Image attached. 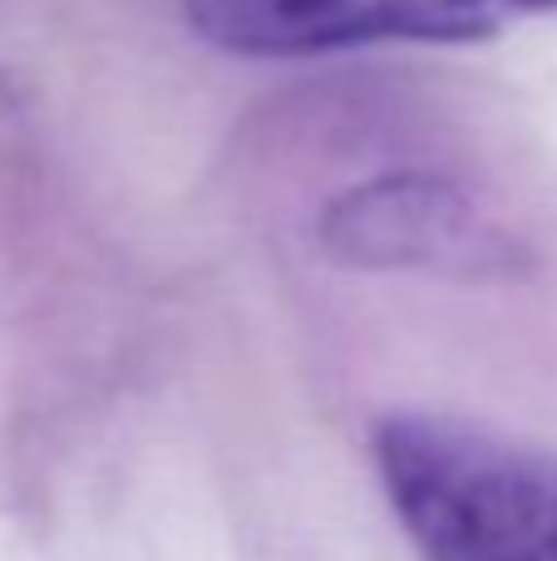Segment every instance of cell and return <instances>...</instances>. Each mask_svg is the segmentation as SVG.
<instances>
[{
  "label": "cell",
  "mask_w": 557,
  "mask_h": 561,
  "mask_svg": "<svg viewBox=\"0 0 557 561\" xmlns=\"http://www.w3.org/2000/svg\"><path fill=\"white\" fill-rule=\"evenodd\" d=\"M326 256L365 272H430L459 280L519 276L528 252L484 203L440 173H385L345 187L321 213Z\"/></svg>",
  "instance_id": "3"
},
{
  "label": "cell",
  "mask_w": 557,
  "mask_h": 561,
  "mask_svg": "<svg viewBox=\"0 0 557 561\" xmlns=\"http://www.w3.org/2000/svg\"><path fill=\"white\" fill-rule=\"evenodd\" d=\"M375 473L420 561H557V454L454 414L375 424Z\"/></svg>",
  "instance_id": "1"
},
{
  "label": "cell",
  "mask_w": 557,
  "mask_h": 561,
  "mask_svg": "<svg viewBox=\"0 0 557 561\" xmlns=\"http://www.w3.org/2000/svg\"><path fill=\"white\" fill-rule=\"evenodd\" d=\"M557 0H183L203 45L237 59H316L375 45H479Z\"/></svg>",
  "instance_id": "2"
}]
</instances>
